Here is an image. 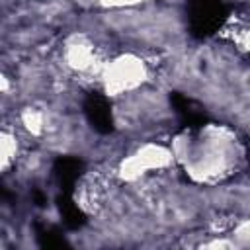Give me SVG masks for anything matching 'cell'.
Masks as SVG:
<instances>
[{
    "mask_svg": "<svg viewBox=\"0 0 250 250\" xmlns=\"http://www.w3.org/2000/svg\"><path fill=\"white\" fill-rule=\"evenodd\" d=\"M174 162L182 172L201 186L229 180L244 160V146L227 125L205 123L180 131L170 143Z\"/></svg>",
    "mask_w": 250,
    "mask_h": 250,
    "instance_id": "cell-1",
    "label": "cell"
},
{
    "mask_svg": "<svg viewBox=\"0 0 250 250\" xmlns=\"http://www.w3.org/2000/svg\"><path fill=\"white\" fill-rule=\"evenodd\" d=\"M98 78L104 92L115 98L141 88L148 78V68L141 57L133 53H121L105 61Z\"/></svg>",
    "mask_w": 250,
    "mask_h": 250,
    "instance_id": "cell-2",
    "label": "cell"
},
{
    "mask_svg": "<svg viewBox=\"0 0 250 250\" xmlns=\"http://www.w3.org/2000/svg\"><path fill=\"white\" fill-rule=\"evenodd\" d=\"M170 166H176L174 154L170 145L160 143H143L135 146L117 168V174L123 182H137L150 174L168 170Z\"/></svg>",
    "mask_w": 250,
    "mask_h": 250,
    "instance_id": "cell-3",
    "label": "cell"
},
{
    "mask_svg": "<svg viewBox=\"0 0 250 250\" xmlns=\"http://www.w3.org/2000/svg\"><path fill=\"white\" fill-rule=\"evenodd\" d=\"M64 64L78 74H96L100 76L107 59L102 57L98 43L88 33H72L62 45Z\"/></svg>",
    "mask_w": 250,
    "mask_h": 250,
    "instance_id": "cell-4",
    "label": "cell"
},
{
    "mask_svg": "<svg viewBox=\"0 0 250 250\" xmlns=\"http://www.w3.org/2000/svg\"><path fill=\"white\" fill-rule=\"evenodd\" d=\"M16 156H18V139H16V133L2 131V137H0V162H2V168L8 170L16 162Z\"/></svg>",
    "mask_w": 250,
    "mask_h": 250,
    "instance_id": "cell-5",
    "label": "cell"
},
{
    "mask_svg": "<svg viewBox=\"0 0 250 250\" xmlns=\"http://www.w3.org/2000/svg\"><path fill=\"white\" fill-rule=\"evenodd\" d=\"M229 240H230V246L234 248H250V217L234 223L229 234Z\"/></svg>",
    "mask_w": 250,
    "mask_h": 250,
    "instance_id": "cell-6",
    "label": "cell"
},
{
    "mask_svg": "<svg viewBox=\"0 0 250 250\" xmlns=\"http://www.w3.org/2000/svg\"><path fill=\"white\" fill-rule=\"evenodd\" d=\"M21 123H23V127L29 133L41 135L45 131V113L39 111V109H35V107H29V109H25L21 113Z\"/></svg>",
    "mask_w": 250,
    "mask_h": 250,
    "instance_id": "cell-7",
    "label": "cell"
},
{
    "mask_svg": "<svg viewBox=\"0 0 250 250\" xmlns=\"http://www.w3.org/2000/svg\"><path fill=\"white\" fill-rule=\"evenodd\" d=\"M105 6H135V4H143L146 0H100Z\"/></svg>",
    "mask_w": 250,
    "mask_h": 250,
    "instance_id": "cell-8",
    "label": "cell"
}]
</instances>
